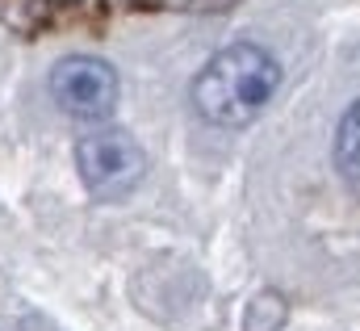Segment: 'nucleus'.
<instances>
[{
	"label": "nucleus",
	"instance_id": "1",
	"mask_svg": "<svg viewBox=\"0 0 360 331\" xmlns=\"http://www.w3.org/2000/svg\"><path fill=\"white\" fill-rule=\"evenodd\" d=\"M281 84V68L264 46L235 42L218 51L193 80V105L214 126H248L264 113Z\"/></svg>",
	"mask_w": 360,
	"mask_h": 331
},
{
	"label": "nucleus",
	"instance_id": "2",
	"mask_svg": "<svg viewBox=\"0 0 360 331\" xmlns=\"http://www.w3.org/2000/svg\"><path fill=\"white\" fill-rule=\"evenodd\" d=\"M76 164L89 193L101 201H117L143 180V151L126 130H96L89 139H80Z\"/></svg>",
	"mask_w": 360,
	"mask_h": 331
},
{
	"label": "nucleus",
	"instance_id": "3",
	"mask_svg": "<svg viewBox=\"0 0 360 331\" xmlns=\"http://www.w3.org/2000/svg\"><path fill=\"white\" fill-rule=\"evenodd\" d=\"M51 96L72 118H89V122L109 118V109L117 105V72L92 55L59 59L51 72Z\"/></svg>",
	"mask_w": 360,
	"mask_h": 331
},
{
	"label": "nucleus",
	"instance_id": "4",
	"mask_svg": "<svg viewBox=\"0 0 360 331\" xmlns=\"http://www.w3.org/2000/svg\"><path fill=\"white\" fill-rule=\"evenodd\" d=\"M335 164L344 172V180L360 193V101L344 113L340 135H335Z\"/></svg>",
	"mask_w": 360,
	"mask_h": 331
}]
</instances>
